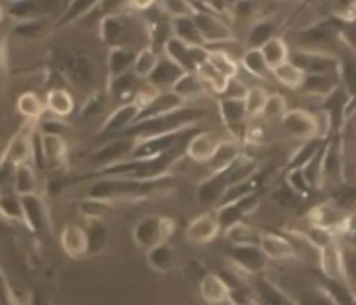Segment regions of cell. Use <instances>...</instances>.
<instances>
[{
  "mask_svg": "<svg viewBox=\"0 0 356 305\" xmlns=\"http://www.w3.org/2000/svg\"><path fill=\"white\" fill-rule=\"evenodd\" d=\"M177 224L172 216H160V214H147L139 218L131 227V240L141 250H149L159 242L170 240L174 237Z\"/></svg>",
  "mask_w": 356,
  "mask_h": 305,
  "instance_id": "cell-1",
  "label": "cell"
},
{
  "mask_svg": "<svg viewBox=\"0 0 356 305\" xmlns=\"http://www.w3.org/2000/svg\"><path fill=\"white\" fill-rule=\"evenodd\" d=\"M59 73L63 75V79L69 80L73 86L88 88L94 84L95 80V65L94 59L88 54L80 50H61L58 54Z\"/></svg>",
  "mask_w": 356,
  "mask_h": 305,
  "instance_id": "cell-2",
  "label": "cell"
},
{
  "mask_svg": "<svg viewBox=\"0 0 356 305\" xmlns=\"http://www.w3.org/2000/svg\"><path fill=\"white\" fill-rule=\"evenodd\" d=\"M138 31H145V25L138 29V22L128 12H124L120 15L103 17L97 35L103 44H107L109 48L113 46H131L134 48V44L138 40Z\"/></svg>",
  "mask_w": 356,
  "mask_h": 305,
  "instance_id": "cell-3",
  "label": "cell"
},
{
  "mask_svg": "<svg viewBox=\"0 0 356 305\" xmlns=\"http://www.w3.org/2000/svg\"><path fill=\"white\" fill-rule=\"evenodd\" d=\"M139 138L131 134H118L109 141H105L102 146L90 152V162L97 168L117 164L126 159H131L134 152L138 151Z\"/></svg>",
  "mask_w": 356,
  "mask_h": 305,
  "instance_id": "cell-4",
  "label": "cell"
},
{
  "mask_svg": "<svg viewBox=\"0 0 356 305\" xmlns=\"http://www.w3.org/2000/svg\"><path fill=\"white\" fill-rule=\"evenodd\" d=\"M353 210H347L345 206L335 203L334 198L324 201V203L314 204L311 210L307 212V226L318 227V229H326V231L335 233L337 237L341 235L347 221H349Z\"/></svg>",
  "mask_w": 356,
  "mask_h": 305,
  "instance_id": "cell-5",
  "label": "cell"
},
{
  "mask_svg": "<svg viewBox=\"0 0 356 305\" xmlns=\"http://www.w3.org/2000/svg\"><path fill=\"white\" fill-rule=\"evenodd\" d=\"M6 4L8 14L12 15L15 22L59 17L67 8L63 0H14V2H6Z\"/></svg>",
  "mask_w": 356,
  "mask_h": 305,
  "instance_id": "cell-6",
  "label": "cell"
},
{
  "mask_svg": "<svg viewBox=\"0 0 356 305\" xmlns=\"http://www.w3.org/2000/svg\"><path fill=\"white\" fill-rule=\"evenodd\" d=\"M280 126L286 136L298 141H309L318 138V118L309 109H288L280 118Z\"/></svg>",
  "mask_w": 356,
  "mask_h": 305,
  "instance_id": "cell-7",
  "label": "cell"
},
{
  "mask_svg": "<svg viewBox=\"0 0 356 305\" xmlns=\"http://www.w3.org/2000/svg\"><path fill=\"white\" fill-rule=\"evenodd\" d=\"M67 155H69V146H67V139L63 134L38 132L35 164L44 162V166L61 168V164H65Z\"/></svg>",
  "mask_w": 356,
  "mask_h": 305,
  "instance_id": "cell-8",
  "label": "cell"
},
{
  "mask_svg": "<svg viewBox=\"0 0 356 305\" xmlns=\"http://www.w3.org/2000/svg\"><path fill=\"white\" fill-rule=\"evenodd\" d=\"M221 233H223V227L219 221L218 210L213 206L211 210L202 212L200 216L191 219L185 227V240L195 247H204V244L213 242Z\"/></svg>",
  "mask_w": 356,
  "mask_h": 305,
  "instance_id": "cell-9",
  "label": "cell"
},
{
  "mask_svg": "<svg viewBox=\"0 0 356 305\" xmlns=\"http://www.w3.org/2000/svg\"><path fill=\"white\" fill-rule=\"evenodd\" d=\"M316 265H318L320 273L324 275V279L349 284L347 262H345V248L341 244V239L332 240L330 244L320 248Z\"/></svg>",
  "mask_w": 356,
  "mask_h": 305,
  "instance_id": "cell-10",
  "label": "cell"
},
{
  "mask_svg": "<svg viewBox=\"0 0 356 305\" xmlns=\"http://www.w3.org/2000/svg\"><path fill=\"white\" fill-rule=\"evenodd\" d=\"M337 37H341L337 25L332 19H320L298 31V48L326 52L324 48L337 40Z\"/></svg>",
  "mask_w": 356,
  "mask_h": 305,
  "instance_id": "cell-11",
  "label": "cell"
},
{
  "mask_svg": "<svg viewBox=\"0 0 356 305\" xmlns=\"http://www.w3.org/2000/svg\"><path fill=\"white\" fill-rule=\"evenodd\" d=\"M290 59L298 63L305 73H334L339 75V58L330 52L307 50V48H291Z\"/></svg>",
  "mask_w": 356,
  "mask_h": 305,
  "instance_id": "cell-12",
  "label": "cell"
},
{
  "mask_svg": "<svg viewBox=\"0 0 356 305\" xmlns=\"http://www.w3.org/2000/svg\"><path fill=\"white\" fill-rule=\"evenodd\" d=\"M193 17H195V22H197L198 31H200V35H202V40L206 46L225 42V40L234 38L233 27L225 22V17H221V15L216 14V12H210V10H197Z\"/></svg>",
  "mask_w": 356,
  "mask_h": 305,
  "instance_id": "cell-13",
  "label": "cell"
},
{
  "mask_svg": "<svg viewBox=\"0 0 356 305\" xmlns=\"http://www.w3.org/2000/svg\"><path fill=\"white\" fill-rule=\"evenodd\" d=\"M229 263L242 273H246L248 276H254L263 275L269 269L270 260L265 256L259 244H254V247H231Z\"/></svg>",
  "mask_w": 356,
  "mask_h": 305,
  "instance_id": "cell-14",
  "label": "cell"
},
{
  "mask_svg": "<svg viewBox=\"0 0 356 305\" xmlns=\"http://www.w3.org/2000/svg\"><path fill=\"white\" fill-rule=\"evenodd\" d=\"M141 111H143V107L136 100L134 102L118 103L117 107L107 115V118L103 120L97 134H107V136L124 134V132L130 130L131 126L138 123V118L141 116Z\"/></svg>",
  "mask_w": 356,
  "mask_h": 305,
  "instance_id": "cell-15",
  "label": "cell"
},
{
  "mask_svg": "<svg viewBox=\"0 0 356 305\" xmlns=\"http://www.w3.org/2000/svg\"><path fill=\"white\" fill-rule=\"evenodd\" d=\"M259 247L265 252L273 263H290L299 262V254L296 244L291 242L290 237H286L282 233L275 231H261Z\"/></svg>",
  "mask_w": 356,
  "mask_h": 305,
  "instance_id": "cell-16",
  "label": "cell"
},
{
  "mask_svg": "<svg viewBox=\"0 0 356 305\" xmlns=\"http://www.w3.org/2000/svg\"><path fill=\"white\" fill-rule=\"evenodd\" d=\"M223 136L213 130H198L195 132L185 146V157L198 164H208L211 157L216 155L218 147L223 141Z\"/></svg>",
  "mask_w": 356,
  "mask_h": 305,
  "instance_id": "cell-17",
  "label": "cell"
},
{
  "mask_svg": "<svg viewBox=\"0 0 356 305\" xmlns=\"http://www.w3.org/2000/svg\"><path fill=\"white\" fill-rule=\"evenodd\" d=\"M59 244L61 250L69 256L71 260H84L90 256V237H88L86 227L79 224H65L59 233Z\"/></svg>",
  "mask_w": 356,
  "mask_h": 305,
  "instance_id": "cell-18",
  "label": "cell"
},
{
  "mask_svg": "<svg viewBox=\"0 0 356 305\" xmlns=\"http://www.w3.org/2000/svg\"><path fill=\"white\" fill-rule=\"evenodd\" d=\"M218 111L221 120L225 123L227 130L231 134V138H236L242 141L244 128H246V103L244 100H233V97H221L218 102Z\"/></svg>",
  "mask_w": 356,
  "mask_h": 305,
  "instance_id": "cell-19",
  "label": "cell"
},
{
  "mask_svg": "<svg viewBox=\"0 0 356 305\" xmlns=\"http://www.w3.org/2000/svg\"><path fill=\"white\" fill-rule=\"evenodd\" d=\"M147 256V265L153 269L154 273L159 275H168V273H174L175 269H179L181 262H179V254L175 247L170 240L159 242L153 248H149L145 252Z\"/></svg>",
  "mask_w": 356,
  "mask_h": 305,
  "instance_id": "cell-20",
  "label": "cell"
},
{
  "mask_svg": "<svg viewBox=\"0 0 356 305\" xmlns=\"http://www.w3.org/2000/svg\"><path fill=\"white\" fill-rule=\"evenodd\" d=\"M198 294L206 304H231V286L219 273H204L198 281Z\"/></svg>",
  "mask_w": 356,
  "mask_h": 305,
  "instance_id": "cell-21",
  "label": "cell"
},
{
  "mask_svg": "<svg viewBox=\"0 0 356 305\" xmlns=\"http://www.w3.org/2000/svg\"><path fill=\"white\" fill-rule=\"evenodd\" d=\"M341 86L339 75L334 73H307L305 82L301 86V92L305 97H313L324 103L326 97L334 94L337 88Z\"/></svg>",
  "mask_w": 356,
  "mask_h": 305,
  "instance_id": "cell-22",
  "label": "cell"
},
{
  "mask_svg": "<svg viewBox=\"0 0 356 305\" xmlns=\"http://www.w3.org/2000/svg\"><path fill=\"white\" fill-rule=\"evenodd\" d=\"M187 103L189 102H185L181 95L175 94L172 88H166V90L160 88L153 100L143 107L141 116H139L138 120H145V118H154V116L166 115V113H172V111L181 109Z\"/></svg>",
  "mask_w": 356,
  "mask_h": 305,
  "instance_id": "cell-23",
  "label": "cell"
},
{
  "mask_svg": "<svg viewBox=\"0 0 356 305\" xmlns=\"http://www.w3.org/2000/svg\"><path fill=\"white\" fill-rule=\"evenodd\" d=\"M231 187L227 172H213L204 178L202 182L198 183L197 187V198L200 204H210V206H218L221 198L225 196L227 189Z\"/></svg>",
  "mask_w": 356,
  "mask_h": 305,
  "instance_id": "cell-24",
  "label": "cell"
},
{
  "mask_svg": "<svg viewBox=\"0 0 356 305\" xmlns=\"http://www.w3.org/2000/svg\"><path fill=\"white\" fill-rule=\"evenodd\" d=\"M138 50L131 46H113L107 50L105 58V69H107V80L115 79L118 75L134 71V61H136Z\"/></svg>",
  "mask_w": 356,
  "mask_h": 305,
  "instance_id": "cell-25",
  "label": "cell"
},
{
  "mask_svg": "<svg viewBox=\"0 0 356 305\" xmlns=\"http://www.w3.org/2000/svg\"><path fill=\"white\" fill-rule=\"evenodd\" d=\"M252 286L257 292L261 304H291V302H298L290 292H286L280 284L270 281L265 273L252 276Z\"/></svg>",
  "mask_w": 356,
  "mask_h": 305,
  "instance_id": "cell-26",
  "label": "cell"
},
{
  "mask_svg": "<svg viewBox=\"0 0 356 305\" xmlns=\"http://www.w3.org/2000/svg\"><path fill=\"white\" fill-rule=\"evenodd\" d=\"M261 231L263 229H259L254 224H250L246 219H240L233 226L223 229V237L231 247H254V244H259Z\"/></svg>",
  "mask_w": 356,
  "mask_h": 305,
  "instance_id": "cell-27",
  "label": "cell"
},
{
  "mask_svg": "<svg viewBox=\"0 0 356 305\" xmlns=\"http://www.w3.org/2000/svg\"><path fill=\"white\" fill-rule=\"evenodd\" d=\"M242 141L236 138H225L221 141V146L218 147L216 155L211 157V160L206 164L208 166V174H213V172H223L227 168L233 164L234 160L238 159L242 155Z\"/></svg>",
  "mask_w": 356,
  "mask_h": 305,
  "instance_id": "cell-28",
  "label": "cell"
},
{
  "mask_svg": "<svg viewBox=\"0 0 356 305\" xmlns=\"http://www.w3.org/2000/svg\"><path fill=\"white\" fill-rule=\"evenodd\" d=\"M238 63L240 69H244V73L254 79L263 80V82H269L273 79V69L263 56L261 48H246Z\"/></svg>",
  "mask_w": 356,
  "mask_h": 305,
  "instance_id": "cell-29",
  "label": "cell"
},
{
  "mask_svg": "<svg viewBox=\"0 0 356 305\" xmlns=\"http://www.w3.org/2000/svg\"><path fill=\"white\" fill-rule=\"evenodd\" d=\"M46 111L50 113V115L61 116V118H65V116L73 115L74 109H76V102H74V95L71 94V90H67L63 86H56L50 88L48 92H46Z\"/></svg>",
  "mask_w": 356,
  "mask_h": 305,
  "instance_id": "cell-30",
  "label": "cell"
},
{
  "mask_svg": "<svg viewBox=\"0 0 356 305\" xmlns=\"http://www.w3.org/2000/svg\"><path fill=\"white\" fill-rule=\"evenodd\" d=\"M12 187L22 196L37 195L38 193V175L35 162H23L12 170Z\"/></svg>",
  "mask_w": 356,
  "mask_h": 305,
  "instance_id": "cell-31",
  "label": "cell"
},
{
  "mask_svg": "<svg viewBox=\"0 0 356 305\" xmlns=\"http://www.w3.org/2000/svg\"><path fill=\"white\" fill-rule=\"evenodd\" d=\"M0 214L12 226L25 227V210H23V198L17 191L4 189L0 195Z\"/></svg>",
  "mask_w": 356,
  "mask_h": 305,
  "instance_id": "cell-32",
  "label": "cell"
},
{
  "mask_svg": "<svg viewBox=\"0 0 356 305\" xmlns=\"http://www.w3.org/2000/svg\"><path fill=\"white\" fill-rule=\"evenodd\" d=\"M193 48L191 44L183 42L181 38L172 37L168 38L164 48H162V56L168 58L170 61H174L177 65L185 69V71H195V59H193Z\"/></svg>",
  "mask_w": 356,
  "mask_h": 305,
  "instance_id": "cell-33",
  "label": "cell"
},
{
  "mask_svg": "<svg viewBox=\"0 0 356 305\" xmlns=\"http://www.w3.org/2000/svg\"><path fill=\"white\" fill-rule=\"evenodd\" d=\"M22 198L23 210H25V229H29L31 233H38L48 221L44 201L38 196V193L37 195H25Z\"/></svg>",
  "mask_w": 356,
  "mask_h": 305,
  "instance_id": "cell-34",
  "label": "cell"
},
{
  "mask_svg": "<svg viewBox=\"0 0 356 305\" xmlns=\"http://www.w3.org/2000/svg\"><path fill=\"white\" fill-rule=\"evenodd\" d=\"M175 94H179L185 102L197 100V97H204L208 88L204 84V80L200 79V75L197 71H185V73L175 80V84L172 86Z\"/></svg>",
  "mask_w": 356,
  "mask_h": 305,
  "instance_id": "cell-35",
  "label": "cell"
},
{
  "mask_svg": "<svg viewBox=\"0 0 356 305\" xmlns=\"http://www.w3.org/2000/svg\"><path fill=\"white\" fill-rule=\"evenodd\" d=\"M307 73L298 65L293 63L291 59L284 61L282 65H278L273 69V79L277 80L278 84H282L288 90H301L303 82H305Z\"/></svg>",
  "mask_w": 356,
  "mask_h": 305,
  "instance_id": "cell-36",
  "label": "cell"
},
{
  "mask_svg": "<svg viewBox=\"0 0 356 305\" xmlns=\"http://www.w3.org/2000/svg\"><path fill=\"white\" fill-rule=\"evenodd\" d=\"M273 37H277V23H275V19H270L269 15L257 17L252 23L250 31H248L246 48H261L263 44L270 40Z\"/></svg>",
  "mask_w": 356,
  "mask_h": 305,
  "instance_id": "cell-37",
  "label": "cell"
},
{
  "mask_svg": "<svg viewBox=\"0 0 356 305\" xmlns=\"http://www.w3.org/2000/svg\"><path fill=\"white\" fill-rule=\"evenodd\" d=\"M183 73H185V69H181L177 63H174V61H170V59L162 56L159 67H156L154 73L149 77V82L154 84V86L162 88V90H166V88L174 86L175 80L179 79Z\"/></svg>",
  "mask_w": 356,
  "mask_h": 305,
  "instance_id": "cell-38",
  "label": "cell"
},
{
  "mask_svg": "<svg viewBox=\"0 0 356 305\" xmlns=\"http://www.w3.org/2000/svg\"><path fill=\"white\" fill-rule=\"evenodd\" d=\"M97 4H99V0H67L65 12L58 17L56 29L74 25L82 15H86L88 12H92Z\"/></svg>",
  "mask_w": 356,
  "mask_h": 305,
  "instance_id": "cell-39",
  "label": "cell"
},
{
  "mask_svg": "<svg viewBox=\"0 0 356 305\" xmlns=\"http://www.w3.org/2000/svg\"><path fill=\"white\" fill-rule=\"evenodd\" d=\"M15 107L23 118H40L46 113V100H42L35 90H25L17 95Z\"/></svg>",
  "mask_w": 356,
  "mask_h": 305,
  "instance_id": "cell-40",
  "label": "cell"
},
{
  "mask_svg": "<svg viewBox=\"0 0 356 305\" xmlns=\"http://www.w3.org/2000/svg\"><path fill=\"white\" fill-rule=\"evenodd\" d=\"M115 204L113 201H107V198H97V196H86L82 198L76 208H79L80 216L86 218L88 221L90 219H103L107 214L115 210Z\"/></svg>",
  "mask_w": 356,
  "mask_h": 305,
  "instance_id": "cell-41",
  "label": "cell"
},
{
  "mask_svg": "<svg viewBox=\"0 0 356 305\" xmlns=\"http://www.w3.org/2000/svg\"><path fill=\"white\" fill-rule=\"evenodd\" d=\"M160 59H162V54L147 44L141 50H138V56L134 61V73L138 75L139 79L149 80V77L154 73V69L159 67Z\"/></svg>",
  "mask_w": 356,
  "mask_h": 305,
  "instance_id": "cell-42",
  "label": "cell"
},
{
  "mask_svg": "<svg viewBox=\"0 0 356 305\" xmlns=\"http://www.w3.org/2000/svg\"><path fill=\"white\" fill-rule=\"evenodd\" d=\"M172 35L177 38H181L183 42L191 44V46H200V44H204L202 35H200L198 25L193 15L172 19Z\"/></svg>",
  "mask_w": 356,
  "mask_h": 305,
  "instance_id": "cell-43",
  "label": "cell"
},
{
  "mask_svg": "<svg viewBox=\"0 0 356 305\" xmlns=\"http://www.w3.org/2000/svg\"><path fill=\"white\" fill-rule=\"evenodd\" d=\"M261 52L263 56H265V59H267V63L270 65V69L282 65L284 61H288L291 56L290 44L286 42V38L278 37V35L263 44Z\"/></svg>",
  "mask_w": 356,
  "mask_h": 305,
  "instance_id": "cell-44",
  "label": "cell"
},
{
  "mask_svg": "<svg viewBox=\"0 0 356 305\" xmlns=\"http://www.w3.org/2000/svg\"><path fill=\"white\" fill-rule=\"evenodd\" d=\"M197 73L200 75V79L204 80V84L208 88V92L216 95H223L225 94L227 86H229V77L218 71L216 67L211 65L210 61H206L202 65L197 67Z\"/></svg>",
  "mask_w": 356,
  "mask_h": 305,
  "instance_id": "cell-45",
  "label": "cell"
},
{
  "mask_svg": "<svg viewBox=\"0 0 356 305\" xmlns=\"http://www.w3.org/2000/svg\"><path fill=\"white\" fill-rule=\"evenodd\" d=\"M210 50V56H208V61L211 65L216 67L218 71L233 79V77H238L240 73V63L238 59H234L231 54H227L225 50H219V48H208Z\"/></svg>",
  "mask_w": 356,
  "mask_h": 305,
  "instance_id": "cell-46",
  "label": "cell"
},
{
  "mask_svg": "<svg viewBox=\"0 0 356 305\" xmlns=\"http://www.w3.org/2000/svg\"><path fill=\"white\" fill-rule=\"evenodd\" d=\"M159 10L170 19H177V17L195 15L198 4L195 0H159Z\"/></svg>",
  "mask_w": 356,
  "mask_h": 305,
  "instance_id": "cell-47",
  "label": "cell"
},
{
  "mask_svg": "<svg viewBox=\"0 0 356 305\" xmlns=\"http://www.w3.org/2000/svg\"><path fill=\"white\" fill-rule=\"evenodd\" d=\"M324 146L322 139H309V141H301V146L291 152L288 157V168H303L313 159L314 155L320 151V147Z\"/></svg>",
  "mask_w": 356,
  "mask_h": 305,
  "instance_id": "cell-48",
  "label": "cell"
},
{
  "mask_svg": "<svg viewBox=\"0 0 356 305\" xmlns=\"http://www.w3.org/2000/svg\"><path fill=\"white\" fill-rule=\"evenodd\" d=\"M88 237H90V256L99 254L107 248L109 231L103 224V219H90L88 221Z\"/></svg>",
  "mask_w": 356,
  "mask_h": 305,
  "instance_id": "cell-49",
  "label": "cell"
},
{
  "mask_svg": "<svg viewBox=\"0 0 356 305\" xmlns=\"http://www.w3.org/2000/svg\"><path fill=\"white\" fill-rule=\"evenodd\" d=\"M107 97L109 92L105 88H90L86 94V100L80 107V115L82 116H94L102 113L107 107Z\"/></svg>",
  "mask_w": 356,
  "mask_h": 305,
  "instance_id": "cell-50",
  "label": "cell"
},
{
  "mask_svg": "<svg viewBox=\"0 0 356 305\" xmlns=\"http://www.w3.org/2000/svg\"><path fill=\"white\" fill-rule=\"evenodd\" d=\"M339 82L343 90L356 100V58H339Z\"/></svg>",
  "mask_w": 356,
  "mask_h": 305,
  "instance_id": "cell-51",
  "label": "cell"
},
{
  "mask_svg": "<svg viewBox=\"0 0 356 305\" xmlns=\"http://www.w3.org/2000/svg\"><path fill=\"white\" fill-rule=\"evenodd\" d=\"M267 100H269V92H267V88L250 86L246 97H244L248 118H257V116H261L263 107H265Z\"/></svg>",
  "mask_w": 356,
  "mask_h": 305,
  "instance_id": "cell-52",
  "label": "cell"
},
{
  "mask_svg": "<svg viewBox=\"0 0 356 305\" xmlns=\"http://www.w3.org/2000/svg\"><path fill=\"white\" fill-rule=\"evenodd\" d=\"M284 182L290 185L291 189L299 193V195L303 196V198H309L311 193H313V185L309 183L305 175V170L303 168H288V172H286V178H284Z\"/></svg>",
  "mask_w": 356,
  "mask_h": 305,
  "instance_id": "cell-53",
  "label": "cell"
},
{
  "mask_svg": "<svg viewBox=\"0 0 356 305\" xmlns=\"http://www.w3.org/2000/svg\"><path fill=\"white\" fill-rule=\"evenodd\" d=\"M290 109L288 107V100L284 97L282 94H269V100L265 103V107H263V113H261V118H269V120H275V118H282L286 115V111Z\"/></svg>",
  "mask_w": 356,
  "mask_h": 305,
  "instance_id": "cell-54",
  "label": "cell"
},
{
  "mask_svg": "<svg viewBox=\"0 0 356 305\" xmlns=\"http://www.w3.org/2000/svg\"><path fill=\"white\" fill-rule=\"evenodd\" d=\"M273 201L277 204H280V206H284V208H296V206H299L301 203H305V198L291 189L286 182L280 183L277 189L273 191Z\"/></svg>",
  "mask_w": 356,
  "mask_h": 305,
  "instance_id": "cell-55",
  "label": "cell"
},
{
  "mask_svg": "<svg viewBox=\"0 0 356 305\" xmlns=\"http://www.w3.org/2000/svg\"><path fill=\"white\" fill-rule=\"evenodd\" d=\"M242 143L248 147H261L267 143V132L261 123H248L242 136Z\"/></svg>",
  "mask_w": 356,
  "mask_h": 305,
  "instance_id": "cell-56",
  "label": "cell"
},
{
  "mask_svg": "<svg viewBox=\"0 0 356 305\" xmlns=\"http://www.w3.org/2000/svg\"><path fill=\"white\" fill-rule=\"evenodd\" d=\"M46 29V19H23L15 22L14 33L23 38H38Z\"/></svg>",
  "mask_w": 356,
  "mask_h": 305,
  "instance_id": "cell-57",
  "label": "cell"
},
{
  "mask_svg": "<svg viewBox=\"0 0 356 305\" xmlns=\"http://www.w3.org/2000/svg\"><path fill=\"white\" fill-rule=\"evenodd\" d=\"M236 206H238V210L242 212V216L244 218H250V216H254L259 212L261 208V195H259V189L250 191L244 196H240L238 201H234Z\"/></svg>",
  "mask_w": 356,
  "mask_h": 305,
  "instance_id": "cell-58",
  "label": "cell"
},
{
  "mask_svg": "<svg viewBox=\"0 0 356 305\" xmlns=\"http://www.w3.org/2000/svg\"><path fill=\"white\" fill-rule=\"evenodd\" d=\"M97 12L107 17V15H120L130 8V0H99Z\"/></svg>",
  "mask_w": 356,
  "mask_h": 305,
  "instance_id": "cell-59",
  "label": "cell"
},
{
  "mask_svg": "<svg viewBox=\"0 0 356 305\" xmlns=\"http://www.w3.org/2000/svg\"><path fill=\"white\" fill-rule=\"evenodd\" d=\"M248 86L246 82L242 77H233V79L229 80V86H227L225 94L221 95V97H233V100H244L248 94Z\"/></svg>",
  "mask_w": 356,
  "mask_h": 305,
  "instance_id": "cell-60",
  "label": "cell"
},
{
  "mask_svg": "<svg viewBox=\"0 0 356 305\" xmlns=\"http://www.w3.org/2000/svg\"><path fill=\"white\" fill-rule=\"evenodd\" d=\"M154 6H159V0H130V10L136 12H149Z\"/></svg>",
  "mask_w": 356,
  "mask_h": 305,
  "instance_id": "cell-61",
  "label": "cell"
},
{
  "mask_svg": "<svg viewBox=\"0 0 356 305\" xmlns=\"http://www.w3.org/2000/svg\"><path fill=\"white\" fill-rule=\"evenodd\" d=\"M4 2H14V0H4Z\"/></svg>",
  "mask_w": 356,
  "mask_h": 305,
  "instance_id": "cell-62",
  "label": "cell"
},
{
  "mask_svg": "<svg viewBox=\"0 0 356 305\" xmlns=\"http://www.w3.org/2000/svg\"><path fill=\"white\" fill-rule=\"evenodd\" d=\"M234 2H238V0H234Z\"/></svg>",
  "mask_w": 356,
  "mask_h": 305,
  "instance_id": "cell-63",
  "label": "cell"
}]
</instances>
